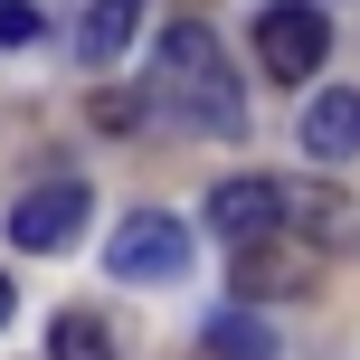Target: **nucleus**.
<instances>
[{
    "instance_id": "nucleus-8",
    "label": "nucleus",
    "mask_w": 360,
    "mask_h": 360,
    "mask_svg": "<svg viewBox=\"0 0 360 360\" xmlns=\"http://www.w3.org/2000/svg\"><path fill=\"white\" fill-rule=\"evenodd\" d=\"M294 133H304L313 162H351V152H360V86H323Z\"/></svg>"
},
{
    "instance_id": "nucleus-12",
    "label": "nucleus",
    "mask_w": 360,
    "mask_h": 360,
    "mask_svg": "<svg viewBox=\"0 0 360 360\" xmlns=\"http://www.w3.org/2000/svg\"><path fill=\"white\" fill-rule=\"evenodd\" d=\"M143 124V95H95V133H133Z\"/></svg>"
},
{
    "instance_id": "nucleus-6",
    "label": "nucleus",
    "mask_w": 360,
    "mask_h": 360,
    "mask_svg": "<svg viewBox=\"0 0 360 360\" xmlns=\"http://www.w3.org/2000/svg\"><path fill=\"white\" fill-rule=\"evenodd\" d=\"M285 294H313V256L285 247V228L237 247V304H285Z\"/></svg>"
},
{
    "instance_id": "nucleus-3",
    "label": "nucleus",
    "mask_w": 360,
    "mask_h": 360,
    "mask_svg": "<svg viewBox=\"0 0 360 360\" xmlns=\"http://www.w3.org/2000/svg\"><path fill=\"white\" fill-rule=\"evenodd\" d=\"M275 228L304 237L313 256H360V199L332 180H275Z\"/></svg>"
},
{
    "instance_id": "nucleus-2",
    "label": "nucleus",
    "mask_w": 360,
    "mask_h": 360,
    "mask_svg": "<svg viewBox=\"0 0 360 360\" xmlns=\"http://www.w3.org/2000/svg\"><path fill=\"white\" fill-rule=\"evenodd\" d=\"M323 57H332L323 0H266V10H256V67H266L275 86H313Z\"/></svg>"
},
{
    "instance_id": "nucleus-13",
    "label": "nucleus",
    "mask_w": 360,
    "mask_h": 360,
    "mask_svg": "<svg viewBox=\"0 0 360 360\" xmlns=\"http://www.w3.org/2000/svg\"><path fill=\"white\" fill-rule=\"evenodd\" d=\"M10 313H19V285H10V275H0V323H10Z\"/></svg>"
},
{
    "instance_id": "nucleus-10",
    "label": "nucleus",
    "mask_w": 360,
    "mask_h": 360,
    "mask_svg": "<svg viewBox=\"0 0 360 360\" xmlns=\"http://www.w3.org/2000/svg\"><path fill=\"white\" fill-rule=\"evenodd\" d=\"M209 360H275V323H266V313H247V304L209 313Z\"/></svg>"
},
{
    "instance_id": "nucleus-4",
    "label": "nucleus",
    "mask_w": 360,
    "mask_h": 360,
    "mask_svg": "<svg viewBox=\"0 0 360 360\" xmlns=\"http://www.w3.org/2000/svg\"><path fill=\"white\" fill-rule=\"evenodd\" d=\"M105 266H114V285H180V275H190V228L162 218V209H133L124 228H114Z\"/></svg>"
},
{
    "instance_id": "nucleus-7",
    "label": "nucleus",
    "mask_w": 360,
    "mask_h": 360,
    "mask_svg": "<svg viewBox=\"0 0 360 360\" xmlns=\"http://www.w3.org/2000/svg\"><path fill=\"white\" fill-rule=\"evenodd\" d=\"M209 228L228 237V247H256V237H275V180L266 171H237L209 190Z\"/></svg>"
},
{
    "instance_id": "nucleus-9",
    "label": "nucleus",
    "mask_w": 360,
    "mask_h": 360,
    "mask_svg": "<svg viewBox=\"0 0 360 360\" xmlns=\"http://www.w3.org/2000/svg\"><path fill=\"white\" fill-rule=\"evenodd\" d=\"M133 38H143V0H95L86 29H76V48H86V67H114Z\"/></svg>"
},
{
    "instance_id": "nucleus-1",
    "label": "nucleus",
    "mask_w": 360,
    "mask_h": 360,
    "mask_svg": "<svg viewBox=\"0 0 360 360\" xmlns=\"http://www.w3.org/2000/svg\"><path fill=\"white\" fill-rule=\"evenodd\" d=\"M143 105L180 114L190 133L247 143V86H237V67H228V48H218L209 19H171L162 29V57H152V95Z\"/></svg>"
},
{
    "instance_id": "nucleus-5",
    "label": "nucleus",
    "mask_w": 360,
    "mask_h": 360,
    "mask_svg": "<svg viewBox=\"0 0 360 360\" xmlns=\"http://www.w3.org/2000/svg\"><path fill=\"white\" fill-rule=\"evenodd\" d=\"M86 209H95L86 180H38V190L10 209V247L19 256H67L76 237H86Z\"/></svg>"
},
{
    "instance_id": "nucleus-11",
    "label": "nucleus",
    "mask_w": 360,
    "mask_h": 360,
    "mask_svg": "<svg viewBox=\"0 0 360 360\" xmlns=\"http://www.w3.org/2000/svg\"><path fill=\"white\" fill-rule=\"evenodd\" d=\"M48 360H124V351H114V323H105V313L67 304V313L48 323Z\"/></svg>"
}]
</instances>
